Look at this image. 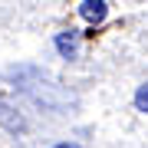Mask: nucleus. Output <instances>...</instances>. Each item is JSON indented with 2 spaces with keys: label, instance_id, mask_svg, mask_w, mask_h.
I'll return each mask as SVG.
<instances>
[{
  "label": "nucleus",
  "instance_id": "20e7f679",
  "mask_svg": "<svg viewBox=\"0 0 148 148\" xmlns=\"http://www.w3.org/2000/svg\"><path fill=\"white\" fill-rule=\"evenodd\" d=\"M53 148H79V145H69V142H59V145H53Z\"/></svg>",
  "mask_w": 148,
  "mask_h": 148
},
{
  "label": "nucleus",
  "instance_id": "7ed1b4c3",
  "mask_svg": "<svg viewBox=\"0 0 148 148\" xmlns=\"http://www.w3.org/2000/svg\"><path fill=\"white\" fill-rule=\"evenodd\" d=\"M135 109L148 115V82H145V86H138V92H135Z\"/></svg>",
  "mask_w": 148,
  "mask_h": 148
},
{
  "label": "nucleus",
  "instance_id": "f03ea898",
  "mask_svg": "<svg viewBox=\"0 0 148 148\" xmlns=\"http://www.w3.org/2000/svg\"><path fill=\"white\" fill-rule=\"evenodd\" d=\"M56 49H59L66 59H73V56H76V30L59 33V36H56Z\"/></svg>",
  "mask_w": 148,
  "mask_h": 148
},
{
  "label": "nucleus",
  "instance_id": "f257e3e1",
  "mask_svg": "<svg viewBox=\"0 0 148 148\" xmlns=\"http://www.w3.org/2000/svg\"><path fill=\"white\" fill-rule=\"evenodd\" d=\"M79 13H82L86 23H102V20H106V13H109V7H106V0H82Z\"/></svg>",
  "mask_w": 148,
  "mask_h": 148
}]
</instances>
